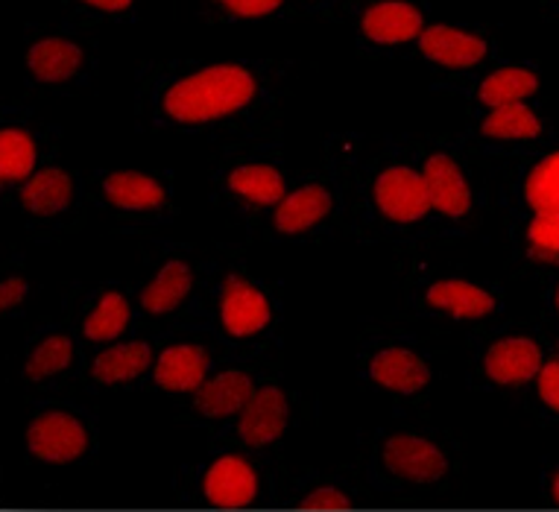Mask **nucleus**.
Segmentation results:
<instances>
[{
  "label": "nucleus",
  "mask_w": 559,
  "mask_h": 512,
  "mask_svg": "<svg viewBox=\"0 0 559 512\" xmlns=\"http://www.w3.org/2000/svg\"><path fill=\"white\" fill-rule=\"evenodd\" d=\"M305 64L278 56L144 59L132 73V123L141 135L205 138L214 144L282 123Z\"/></svg>",
  "instance_id": "1"
},
{
  "label": "nucleus",
  "mask_w": 559,
  "mask_h": 512,
  "mask_svg": "<svg viewBox=\"0 0 559 512\" xmlns=\"http://www.w3.org/2000/svg\"><path fill=\"white\" fill-rule=\"evenodd\" d=\"M322 165L340 188L346 240L390 249L442 243L411 132H331Z\"/></svg>",
  "instance_id": "2"
},
{
  "label": "nucleus",
  "mask_w": 559,
  "mask_h": 512,
  "mask_svg": "<svg viewBox=\"0 0 559 512\" xmlns=\"http://www.w3.org/2000/svg\"><path fill=\"white\" fill-rule=\"evenodd\" d=\"M358 468L372 495L395 501H440L466 486V439L425 416H395L360 428Z\"/></svg>",
  "instance_id": "3"
},
{
  "label": "nucleus",
  "mask_w": 559,
  "mask_h": 512,
  "mask_svg": "<svg viewBox=\"0 0 559 512\" xmlns=\"http://www.w3.org/2000/svg\"><path fill=\"white\" fill-rule=\"evenodd\" d=\"M287 305L282 284L258 275L231 249H217V261L188 329H205L229 355L264 366H282Z\"/></svg>",
  "instance_id": "4"
},
{
  "label": "nucleus",
  "mask_w": 559,
  "mask_h": 512,
  "mask_svg": "<svg viewBox=\"0 0 559 512\" xmlns=\"http://www.w3.org/2000/svg\"><path fill=\"white\" fill-rule=\"evenodd\" d=\"M290 182L294 174L282 127L214 146L209 162V202L243 240H258Z\"/></svg>",
  "instance_id": "5"
},
{
  "label": "nucleus",
  "mask_w": 559,
  "mask_h": 512,
  "mask_svg": "<svg viewBox=\"0 0 559 512\" xmlns=\"http://www.w3.org/2000/svg\"><path fill=\"white\" fill-rule=\"evenodd\" d=\"M355 378L367 393L384 398L395 416H423L440 384V366L416 329L369 322L355 343Z\"/></svg>",
  "instance_id": "6"
},
{
  "label": "nucleus",
  "mask_w": 559,
  "mask_h": 512,
  "mask_svg": "<svg viewBox=\"0 0 559 512\" xmlns=\"http://www.w3.org/2000/svg\"><path fill=\"white\" fill-rule=\"evenodd\" d=\"M431 193L433 223L442 243L466 240L484 226L489 205V184L484 167L468 150L460 132H411Z\"/></svg>",
  "instance_id": "7"
},
{
  "label": "nucleus",
  "mask_w": 559,
  "mask_h": 512,
  "mask_svg": "<svg viewBox=\"0 0 559 512\" xmlns=\"http://www.w3.org/2000/svg\"><path fill=\"white\" fill-rule=\"evenodd\" d=\"M285 460H270L235 445H214L193 463H182L174 472L176 498L191 507L212 510H249L282 498Z\"/></svg>",
  "instance_id": "8"
},
{
  "label": "nucleus",
  "mask_w": 559,
  "mask_h": 512,
  "mask_svg": "<svg viewBox=\"0 0 559 512\" xmlns=\"http://www.w3.org/2000/svg\"><path fill=\"white\" fill-rule=\"evenodd\" d=\"M147 270L135 284L138 322L147 329H188L209 284L217 252L185 243V240L153 238L144 243Z\"/></svg>",
  "instance_id": "9"
},
{
  "label": "nucleus",
  "mask_w": 559,
  "mask_h": 512,
  "mask_svg": "<svg viewBox=\"0 0 559 512\" xmlns=\"http://www.w3.org/2000/svg\"><path fill=\"white\" fill-rule=\"evenodd\" d=\"M466 381L475 393L522 404L550 348V329L533 320H496L466 329Z\"/></svg>",
  "instance_id": "10"
},
{
  "label": "nucleus",
  "mask_w": 559,
  "mask_h": 512,
  "mask_svg": "<svg viewBox=\"0 0 559 512\" xmlns=\"http://www.w3.org/2000/svg\"><path fill=\"white\" fill-rule=\"evenodd\" d=\"M85 184L92 209L118 235H153L182 214L170 167H94Z\"/></svg>",
  "instance_id": "11"
},
{
  "label": "nucleus",
  "mask_w": 559,
  "mask_h": 512,
  "mask_svg": "<svg viewBox=\"0 0 559 512\" xmlns=\"http://www.w3.org/2000/svg\"><path fill=\"white\" fill-rule=\"evenodd\" d=\"M100 41L92 29L62 24H27L21 50V85L29 97H80L100 80Z\"/></svg>",
  "instance_id": "12"
},
{
  "label": "nucleus",
  "mask_w": 559,
  "mask_h": 512,
  "mask_svg": "<svg viewBox=\"0 0 559 512\" xmlns=\"http://www.w3.org/2000/svg\"><path fill=\"white\" fill-rule=\"evenodd\" d=\"M402 313L416 322H440L457 329H475L504 320L510 296L501 282L484 275L416 270L402 278Z\"/></svg>",
  "instance_id": "13"
},
{
  "label": "nucleus",
  "mask_w": 559,
  "mask_h": 512,
  "mask_svg": "<svg viewBox=\"0 0 559 512\" xmlns=\"http://www.w3.org/2000/svg\"><path fill=\"white\" fill-rule=\"evenodd\" d=\"M7 205L19 214L21 229L33 243H62L74 238L88 226L94 211L85 174L62 156L38 167Z\"/></svg>",
  "instance_id": "14"
},
{
  "label": "nucleus",
  "mask_w": 559,
  "mask_h": 512,
  "mask_svg": "<svg viewBox=\"0 0 559 512\" xmlns=\"http://www.w3.org/2000/svg\"><path fill=\"white\" fill-rule=\"evenodd\" d=\"M100 413L88 402L68 395L29 398L24 454L41 468H83L100 457Z\"/></svg>",
  "instance_id": "15"
},
{
  "label": "nucleus",
  "mask_w": 559,
  "mask_h": 512,
  "mask_svg": "<svg viewBox=\"0 0 559 512\" xmlns=\"http://www.w3.org/2000/svg\"><path fill=\"white\" fill-rule=\"evenodd\" d=\"M431 76V88L457 97L475 76L507 59L504 41L492 24L480 21H431L411 53Z\"/></svg>",
  "instance_id": "16"
},
{
  "label": "nucleus",
  "mask_w": 559,
  "mask_h": 512,
  "mask_svg": "<svg viewBox=\"0 0 559 512\" xmlns=\"http://www.w3.org/2000/svg\"><path fill=\"white\" fill-rule=\"evenodd\" d=\"M308 404L311 398H305L296 386L287 384L282 366H270L258 381L255 393L243 404V410L221 433L209 437V442L235 445L270 460H285L294 430L308 419Z\"/></svg>",
  "instance_id": "17"
},
{
  "label": "nucleus",
  "mask_w": 559,
  "mask_h": 512,
  "mask_svg": "<svg viewBox=\"0 0 559 512\" xmlns=\"http://www.w3.org/2000/svg\"><path fill=\"white\" fill-rule=\"evenodd\" d=\"M258 240L275 247H322L346 240L343 200L329 167L320 162L308 174L294 176Z\"/></svg>",
  "instance_id": "18"
},
{
  "label": "nucleus",
  "mask_w": 559,
  "mask_h": 512,
  "mask_svg": "<svg viewBox=\"0 0 559 512\" xmlns=\"http://www.w3.org/2000/svg\"><path fill=\"white\" fill-rule=\"evenodd\" d=\"M489 184V205L501 214H559V138L510 156H475Z\"/></svg>",
  "instance_id": "19"
},
{
  "label": "nucleus",
  "mask_w": 559,
  "mask_h": 512,
  "mask_svg": "<svg viewBox=\"0 0 559 512\" xmlns=\"http://www.w3.org/2000/svg\"><path fill=\"white\" fill-rule=\"evenodd\" d=\"M343 21L364 59H411L431 27V0H348Z\"/></svg>",
  "instance_id": "20"
},
{
  "label": "nucleus",
  "mask_w": 559,
  "mask_h": 512,
  "mask_svg": "<svg viewBox=\"0 0 559 512\" xmlns=\"http://www.w3.org/2000/svg\"><path fill=\"white\" fill-rule=\"evenodd\" d=\"M62 317L83 346L92 352L97 346L127 337L141 325L138 322L135 284L123 278H103V282H71L62 293Z\"/></svg>",
  "instance_id": "21"
},
{
  "label": "nucleus",
  "mask_w": 559,
  "mask_h": 512,
  "mask_svg": "<svg viewBox=\"0 0 559 512\" xmlns=\"http://www.w3.org/2000/svg\"><path fill=\"white\" fill-rule=\"evenodd\" d=\"M88 348L76 331L62 320L50 317L29 329L24 348H21L19 384L29 398L36 395H56L68 390H80Z\"/></svg>",
  "instance_id": "22"
},
{
  "label": "nucleus",
  "mask_w": 559,
  "mask_h": 512,
  "mask_svg": "<svg viewBox=\"0 0 559 512\" xmlns=\"http://www.w3.org/2000/svg\"><path fill=\"white\" fill-rule=\"evenodd\" d=\"M64 132L50 120L38 118V111L24 97L3 100L0 111V193L3 202L36 174L50 158L62 156Z\"/></svg>",
  "instance_id": "23"
},
{
  "label": "nucleus",
  "mask_w": 559,
  "mask_h": 512,
  "mask_svg": "<svg viewBox=\"0 0 559 512\" xmlns=\"http://www.w3.org/2000/svg\"><path fill=\"white\" fill-rule=\"evenodd\" d=\"M229 357L223 343L205 329L165 331L144 393H156L174 404L185 402L205 384V378Z\"/></svg>",
  "instance_id": "24"
},
{
  "label": "nucleus",
  "mask_w": 559,
  "mask_h": 512,
  "mask_svg": "<svg viewBox=\"0 0 559 512\" xmlns=\"http://www.w3.org/2000/svg\"><path fill=\"white\" fill-rule=\"evenodd\" d=\"M460 135L466 138L475 156H510L557 141L559 123L550 118L542 97H531L466 118V129H460Z\"/></svg>",
  "instance_id": "25"
},
{
  "label": "nucleus",
  "mask_w": 559,
  "mask_h": 512,
  "mask_svg": "<svg viewBox=\"0 0 559 512\" xmlns=\"http://www.w3.org/2000/svg\"><path fill=\"white\" fill-rule=\"evenodd\" d=\"M266 369L270 366L258 364V360L229 355L212 376L205 378V384L197 393L176 404L179 407L176 419L197 430H205L209 437L221 433L243 410V404L255 393L258 381Z\"/></svg>",
  "instance_id": "26"
},
{
  "label": "nucleus",
  "mask_w": 559,
  "mask_h": 512,
  "mask_svg": "<svg viewBox=\"0 0 559 512\" xmlns=\"http://www.w3.org/2000/svg\"><path fill=\"white\" fill-rule=\"evenodd\" d=\"M162 337H165V331L138 325L127 337L92 348L88 360H85L80 390L92 395L144 390Z\"/></svg>",
  "instance_id": "27"
},
{
  "label": "nucleus",
  "mask_w": 559,
  "mask_h": 512,
  "mask_svg": "<svg viewBox=\"0 0 559 512\" xmlns=\"http://www.w3.org/2000/svg\"><path fill=\"white\" fill-rule=\"evenodd\" d=\"M507 266L513 275L545 278L559 270V214H501Z\"/></svg>",
  "instance_id": "28"
},
{
  "label": "nucleus",
  "mask_w": 559,
  "mask_h": 512,
  "mask_svg": "<svg viewBox=\"0 0 559 512\" xmlns=\"http://www.w3.org/2000/svg\"><path fill=\"white\" fill-rule=\"evenodd\" d=\"M531 97H542V64L536 59H501L457 94L466 118Z\"/></svg>",
  "instance_id": "29"
},
{
  "label": "nucleus",
  "mask_w": 559,
  "mask_h": 512,
  "mask_svg": "<svg viewBox=\"0 0 559 512\" xmlns=\"http://www.w3.org/2000/svg\"><path fill=\"white\" fill-rule=\"evenodd\" d=\"M372 495L358 468H302L299 475H285L282 498L302 510H348L367 503Z\"/></svg>",
  "instance_id": "30"
},
{
  "label": "nucleus",
  "mask_w": 559,
  "mask_h": 512,
  "mask_svg": "<svg viewBox=\"0 0 559 512\" xmlns=\"http://www.w3.org/2000/svg\"><path fill=\"white\" fill-rule=\"evenodd\" d=\"M524 413L542 428H559V334L550 331V348L522 398Z\"/></svg>",
  "instance_id": "31"
},
{
  "label": "nucleus",
  "mask_w": 559,
  "mask_h": 512,
  "mask_svg": "<svg viewBox=\"0 0 559 512\" xmlns=\"http://www.w3.org/2000/svg\"><path fill=\"white\" fill-rule=\"evenodd\" d=\"M197 12L214 24H261V21L299 19L294 0H197Z\"/></svg>",
  "instance_id": "32"
},
{
  "label": "nucleus",
  "mask_w": 559,
  "mask_h": 512,
  "mask_svg": "<svg viewBox=\"0 0 559 512\" xmlns=\"http://www.w3.org/2000/svg\"><path fill=\"white\" fill-rule=\"evenodd\" d=\"M62 19L76 27H123L141 15L144 0H59Z\"/></svg>",
  "instance_id": "33"
},
{
  "label": "nucleus",
  "mask_w": 559,
  "mask_h": 512,
  "mask_svg": "<svg viewBox=\"0 0 559 512\" xmlns=\"http://www.w3.org/2000/svg\"><path fill=\"white\" fill-rule=\"evenodd\" d=\"M33 296H36V284L29 275L27 258L21 255L19 249H12L0 264V313H3V320H24Z\"/></svg>",
  "instance_id": "34"
},
{
  "label": "nucleus",
  "mask_w": 559,
  "mask_h": 512,
  "mask_svg": "<svg viewBox=\"0 0 559 512\" xmlns=\"http://www.w3.org/2000/svg\"><path fill=\"white\" fill-rule=\"evenodd\" d=\"M539 299H542V322L550 331L559 334V270L557 273L539 278Z\"/></svg>",
  "instance_id": "35"
},
{
  "label": "nucleus",
  "mask_w": 559,
  "mask_h": 512,
  "mask_svg": "<svg viewBox=\"0 0 559 512\" xmlns=\"http://www.w3.org/2000/svg\"><path fill=\"white\" fill-rule=\"evenodd\" d=\"M296 15L299 19H329V21H343L346 15L348 0H294Z\"/></svg>",
  "instance_id": "36"
},
{
  "label": "nucleus",
  "mask_w": 559,
  "mask_h": 512,
  "mask_svg": "<svg viewBox=\"0 0 559 512\" xmlns=\"http://www.w3.org/2000/svg\"><path fill=\"white\" fill-rule=\"evenodd\" d=\"M539 498L550 507H559V457H550L539 468Z\"/></svg>",
  "instance_id": "37"
},
{
  "label": "nucleus",
  "mask_w": 559,
  "mask_h": 512,
  "mask_svg": "<svg viewBox=\"0 0 559 512\" xmlns=\"http://www.w3.org/2000/svg\"><path fill=\"white\" fill-rule=\"evenodd\" d=\"M539 10L545 19L557 21L559 24V0H539Z\"/></svg>",
  "instance_id": "38"
}]
</instances>
